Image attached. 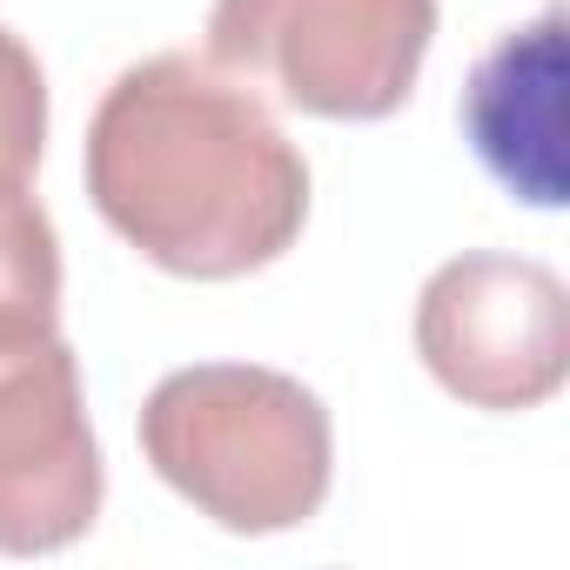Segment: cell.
I'll return each instance as SVG.
<instances>
[{
  "mask_svg": "<svg viewBox=\"0 0 570 570\" xmlns=\"http://www.w3.org/2000/svg\"><path fill=\"white\" fill-rule=\"evenodd\" d=\"M41 148H48V75L14 28H0V175L28 181Z\"/></svg>",
  "mask_w": 570,
  "mask_h": 570,
  "instance_id": "8",
  "label": "cell"
},
{
  "mask_svg": "<svg viewBox=\"0 0 570 570\" xmlns=\"http://www.w3.org/2000/svg\"><path fill=\"white\" fill-rule=\"evenodd\" d=\"M416 356L470 410H537L570 376V296L530 255H456L416 296Z\"/></svg>",
  "mask_w": 570,
  "mask_h": 570,
  "instance_id": "4",
  "label": "cell"
},
{
  "mask_svg": "<svg viewBox=\"0 0 570 570\" xmlns=\"http://www.w3.org/2000/svg\"><path fill=\"white\" fill-rule=\"evenodd\" d=\"M88 202L181 282H235L296 248L309 161L268 101L208 55L168 48L115 75L88 121Z\"/></svg>",
  "mask_w": 570,
  "mask_h": 570,
  "instance_id": "1",
  "label": "cell"
},
{
  "mask_svg": "<svg viewBox=\"0 0 570 570\" xmlns=\"http://www.w3.org/2000/svg\"><path fill=\"white\" fill-rule=\"evenodd\" d=\"M141 456L235 537H275L323 510L336 430L316 390L262 363H195L148 390Z\"/></svg>",
  "mask_w": 570,
  "mask_h": 570,
  "instance_id": "2",
  "label": "cell"
},
{
  "mask_svg": "<svg viewBox=\"0 0 570 570\" xmlns=\"http://www.w3.org/2000/svg\"><path fill=\"white\" fill-rule=\"evenodd\" d=\"M436 41V0H215L208 61L316 121H390Z\"/></svg>",
  "mask_w": 570,
  "mask_h": 570,
  "instance_id": "3",
  "label": "cell"
},
{
  "mask_svg": "<svg viewBox=\"0 0 570 570\" xmlns=\"http://www.w3.org/2000/svg\"><path fill=\"white\" fill-rule=\"evenodd\" d=\"M463 135L510 202L563 208V8L510 28L463 88Z\"/></svg>",
  "mask_w": 570,
  "mask_h": 570,
  "instance_id": "6",
  "label": "cell"
},
{
  "mask_svg": "<svg viewBox=\"0 0 570 570\" xmlns=\"http://www.w3.org/2000/svg\"><path fill=\"white\" fill-rule=\"evenodd\" d=\"M61 323V235L28 181L0 175V336Z\"/></svg>",
  "mask_w": 570,
  "mask_h": 570,
  "instance_id": "7",
  "label": "cell"
},
{
  "mask_svg": "<svg viewBox=\"0 0 570 570\" xmlns=\"http://www.w3.org/2000/svg\"><path fill=\"white\" fill-rule=\"evenodd\" d=\"M101 443L61 330L0 336V557H48L101 517Z\"/></svg>",
  "mask_w": 570,
  "mask_h": 570,
  "instance_id": "5",
  "label": "cell"
}]
</instances>
